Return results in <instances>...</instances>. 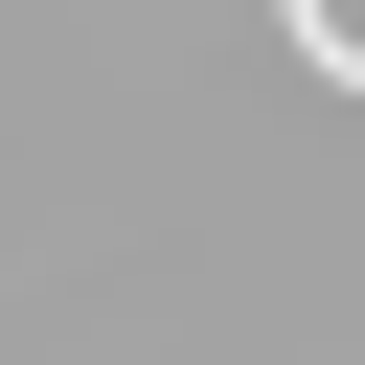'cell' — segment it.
Instances as JSON below:
<instances>
[{
	"instance_id": "6da1fadb",
	"label": "cell",
	"mask_w": 365,
	"mask_h": 365,
	"mask_svg": "<svg viewBox=\"0 0 365 365\" xmlns=\"http://www.w3.org/2000/svg\"><path fill=\"white\" fill-rule=\"evenodd\" d=\"M297 46H319V91H365V0H274Z\"/></svg>"
}]
</instances>
